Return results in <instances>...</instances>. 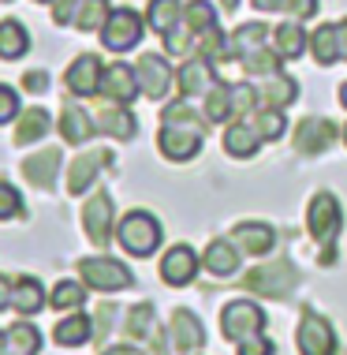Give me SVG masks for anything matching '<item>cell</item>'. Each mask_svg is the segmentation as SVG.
Segmentation results:
<instances>
[{
	"label": "cell",
	"mask_w": 347,
	"mask_h": 355,
	"mask_svg": "<svg viewBox=\"0 0 347 355\" xmlns=\"http://www.w3.org/2000/svg\"><path fill=\"white\" fill-rule=\"evenodd\" d=\"M198 262H202V258L195 254V247H190V243L168 247L165 258H161V281H165L168 288H187L198 277Z\"/></svg>",
	"instance_id": "10"
},
{
	"label": "cell",
	"mask_w": 347,
	"mask_h": 355,
	"mask_svg": "<svg viewBox=\"0 0 347 355\" xmlns=\"http://www.w3.org/2000/svg\"><path fill=\"white\" fill-rule=\"evenodd\" d=\"M53 340L60 344V348H82V344L94 340V322L86 318L82 311H71L64 322H56Z\"/></svg>",
	"instance_id": "25"
},
{
	"label": "cell",
	"mask_w": 347,
	"mask_h": 355,
	"mask_svg": "<svg viewBox=\"0 0 347 355\" xmlns=\"http://www.w3.org/2000/svg\"><path fill=\"white\" fill-rule=\"evenodd\" d=\"M254 8H262V12H281V0H250Z\"/></svg>",
	"instance_id": "51"
},
{
	"label": "cell",
	"mask_w": 347,
	"mask_h": 355,
	"mask_svg": "<svg viewBox=\"0 0 347 355\" xmlns=\"http://www.w3.org/2000/svg\"><path fill=\"white\" fill-rule=\"evenodd\" d=\"M281 60H284V56L276 53L273 45H265V49H258V53H247L239 64H243L247 75H276V71H281Z\"/></svg>",
	"instance_id": "40"
},
{
	"label": "cell",
	"mask_w": 347,
	"mask_h": 355,
	"mask_svg": "<svg viewBox=\"0 0 347 355\" xmlns=\"http://www.w3.org/2000/svg\"><path fill=\"white\" fill-rule=\"evenodd\" d=\"M12 306V277H0V311Z\"/></svg>",
	"instance_id": "48"
},
{
	"label": "cell",
	"mask_w": 347,
	"mask_h": 355,
	"mask_svg": "<svg viewBox=\"0 0 347 355\" xmlns=\"http://www.w3.org/2000/svg\"><path fill=\"white\" fill-rule=\"evenodd\" d=\"M340 228H344L340 198L332 191H317L310 198V206H306V232H310V239L317 247H325L321 266H332V239L340 236Z\"/></svg>",
	"instance_id": "2"
},
{
	"label": "cell",
	"mask_w": 347,
	"mask_h": 355,
	"mask_svg": "<svg viewBox=\"0 0 347 355\" xmlns=\"http://www.w3.org/2000/svg\"><path fill=\"white\" fill-rule=\"evenodd\" d=\"M53 311H82L86 303V284L82 281H60L49 295Z\"/></svg>",
	"instance_id": "38"
},
{
	"label": "cell",
	"mask_w": 347,
	"mask_h": 355,
	"mask_svg": "<svg viewBox=\"0 0 347 355\" xmlns=\"http://www.w3.org/2000/svg\"><path fill=\"white\" fill-rule=\"evenodd\" d=\"M109 15H112L109 0H82L79 15H75V26H79L82 34H101V26L109 23Z\"/></svg>",
	"instance_id": "36"
},
{
	"label": "cell",
	"mask_w": 347,
	"mask_h": 355,
	"mask_svg": "<svg viewBox=\"0 0 347 355\" xmlns=\"http://www.w3.org/2000/svg\"><path fill=\"white\" fill-rule=\"evenodd\" d=\"M202 142H206V123H202V116L187 105V98L172 101L161 112V135H157L161 153L168 161H190V157H198Z\"/></svg>",
	"instance_id": "1"
},
{
	"label": "cell",
	"mask_w": 347,
	"mask_h": 355,
	"mask_svg": "<svg viewBox=\"0 0 347 355\" xmlns=\"http://www.w3.org/2000/svg\"><path fill=\"white\" fill-rule=\"evenodd\" d=\"M206 120L209 123H231L235 120V94H231V83H217L213 90L206 94Z\"/></svg>",
	"instance_id": "31"
},
{
	"label": "cell",
	"mask_w": 347,
	"mask_h": 355,
	"mask_svg": "<svg viewBox=\"0 0 347 355\" xmlns=\"http://www.w3.org/2000/svg\"><path fill=\"white\" fill-rule=\"evenodd\" d=\"M265 45H273V31L262 26V23H243L235 34H231V56H235V60H243L247 53L265 49Z\"/></svg>",
	"instance_id": "28"
},
{
	"label": "cell",
	"mask_w": 347,
	"mask_h": 355,
	"mask_svg": "<svg viewBox=\"0 0 347 355\" xmlns=\"http://www.w3.org/2000/svg\"><path fill=\"white\" fill-rule=\"evenodd\" d=\"M101 98L112 101V105H131L134 98H139V75H134V68H127V64H109L101 75Z\"/></svg>",
	"instance_id": "15"
},
{
	"label": "cell",
	"mask_w": 347,
	"mask_h": 355,
	"mask_svg": "<svg viewBox=\"0 0 347 355\" xmlns=\"http://www.w3.org/2000/svg\"><path fill=\"white\" fill-rule=\"evenodd\" d=\"M101 355H146V352H139L134 344H112V348H105Z\"/></svg>",
	"instance_id": "49"
},
{
	"label": "cell",
	"mask_w": 347,
	"mask_h": 355,
	"mask_svg": "<svg viewBox=\"0 0 347 355\" xmlns=\"http://www.w3.org/2000/svg\"><path fill=\"white\" fill-rule=\"evenodd\" d=\"M101 75H105V64L94 53H82V56H75V64L67 68L64 83H67V90H71L75 98H98Z\"/></svg>",
	"instance_id": "13"
},
{
	"label": "cell",
	"mask_w": 347,
	"mask_h": 355,
	"mask_svg": "<svg viewBox=\"0 0 347 355\" xmlns=\"http://www.w3.org/2000/svg\"><path fill=\"white\" fill-rule=\"evenodd\" d=\"M116 239H120V247L127 254L150 258L161 247V220L153 214H146V209H131V214H123L120 225H116Z\"/></svg>",
	"instance_id": "3"
},
{
	"label": "cell",
	"mask_w": 347,
	"mask_h": 355,
	"mask_svg": "<svg viewBox=\"0 0 347 355\" xmlns=\"http://www.w3.org/2000/svg\"><path fill=\"white\" fill-rule=\"evenodd\" d=\"M79 8H82V0H53V19H56V26H75Z\"/></svg>",
	"instance_id": "43"
},
{
	"label": "cell",
	"mask_w": 347,
	"mask_h": 355,
	"mask_svg": "<svg viewBox=\"0 0 347 355\" xmlns=\"http://www.w3.org/2000/svg\"><path fill=\"white\" fill-rule=\"evenodd\" d=\"M183 26H187L190 34H209L217 31V8L209 4V0H190L187 8H183Z\"/></svg>",
	"instance_id": "35"
},
{
	"label": "cell",
	"mask_w": 347,
	"mask_h": 355,
	"mask_svg": "<svg viewBox=\"0 0 347 355\" xmlns=\"http://www.w3.org/2000/svg\"><path fill=\"white\" fill-rule=\"evenodd\" d=\"M202 266H206V273H213L217 281H228V277L239 273V247L231 243V239H213V243L206 247V254H202Z\"/></svg>",
	"instance_id": "21"
},
{
	"label": "cell",
	"mask_w": 347,
	"mask_h": 355,
	"mask_svg": "<svg viewBox=\"0 0 347 355\" xmlns=\"http://www.w3.org/2000/svg\"><path fill=\"white\" fill-rule=\"evenodd\" d=\"M45 303H49V295H45L37 277H15L12 281V311L19 318H34Z\"/></svg>",
	"instance_id": "20"
},
{
	"label": "cell",
	"mask_w": 347,
	"mask_h": 355,
	"mask_svg": "<svg viewBox=\"0 0 347 355\" xmlns=\"http://www.w3.org/2000/svg\"><path fill=\"white\" fill-rule=\"evenodd\" d=\"M112 198H109V191H98V195L90 198V202L82 206V228H86V236H90V243H98L105 247L112 239Z\"/></svg>",
	"instance_id": "14"
},
{
	"label": "cell",
	"mask_w": 347,
	"mask_h": 355,
	"mask_svg": "<svg viewBox=\"0 0 347 355\" xmlns=\"http://www.w3.org/2000/svg\"><path fill=\"white\" fill-rule=\"evenodd\" d=\"M317 0H281V12H287L292 19H314L317 15Z\"/></svg>",
	"instance_id": "45"
},
{
	"label": "cell",
	"mask_w": 347,
	"mask_h": 355,
	"mask_svg": "<svg viewBox=\"0 0 347 355\" xmlns=\"http://www.w3.org/2000/svg\"><path fill=\"white\" fill-rule=\"evenodd\" d=\"M295 344L303 355H336L340 340H336V329L325 314L317 311H306L303 322H299V333H295Z\"/></svg>",
	"instance_id": "7"
},
{
	"label": "cell",
	"mask_w": 347,
	"mask_h": 355,
	"mask_svg": "<svg viewBox=\"0 0 347 355\" xmlns=\"http://www.w3.org/2000/svg\"><path fill=\"white\" fill-rule=\"evenodd\" d=\"M79 273H82V284L94 288V292H123V288L134 284V277H131L127 266L116 262V258H105V254L82 258Z\"/></svg>",
	"instance_id": "6"
},
{
	"label": "cell",
	"mask_w": 347,
	"mask_h": 355,
	"mask_svg": "<svg viewBox=\"0 0 347 355\" xmlns=\"http://www.w3.org/2000/svg\"><path fill=\"white\" fill-rule=\"evenodd\" d=\"M94 131H98V123H94L90 112H86L82 105H75V101H64V112H60V135H64V142L82 146Z\"/></svg>",
	"instance_id": "23"
},
{
	"label": "cell",
	"mask_w": 347,
	"mask_h": 355,
	"mask_svg": "<svg viewBox=\"0 0 347 355\" xmlns=\"http://www.w3.org/2000/svg\"><path fill=\"white\" fill-rule=\"evenodd\" d=\"M161 37H165V49L172 56H183V60H187L190 49H198V34H190L187 26H176V31H168V34H161Z\"/></svg>",
	"instance_id": "41"
},
{
	"label": "cell",
	"mask_w": 347,
	"mask_h": 355,
	"mask_svg": "<svg viewBox=\"0 0 347 355\" xmlns=\"http://www.w3.org/2000/svg\"><path fill=\"white\" fill-rule=\"evenodd\" d=\"M344 142H347V123H344Z\"/></svg>",
	"instance_id": "55"
},
{
	"label": "cell",
	"mask_w": 347,
	"mask_h": 355,
	"mask_svg": "<svg viewBox=\"0 0 347 355\" xmlns=\"http://www.w3.org/2000/svg\"><path fill=\"white\" fill-rule=\"evenodd\" d=\"M258 98H262V105H269V109H287V105L299 98V83L292 75L276 71V75H269V83L258 90Z\"/></svg>",
	"instance_id": "29"
},
{
	"label": "cell",
	"mask_w": 347,
	"mask_h": 355,
	"mask_svg": "<svg viewBox=\"0 0 347 355\" xmlns=\"http://www.w3.org/2000/svg\"><path fill=\"white\" fill-rule=\"evenodd\" d=\"M250 120L258 123V131H262V139L265 142H276L284 135V109H269V105H258L254 112H250Z\"/></svg>",
	"instance_id": "39"
},
{
	"label": "cell",
	"mask_w": 347,
	"mask_h": 355,
	"mask_svg": "<svg viewBox=\"0 0 347 355\" xmlns=\"http://www.w3.org/2000/svg\"><path fill=\"white\" fill-rule=\"evenodd\" d=\"M19 214H23V195H19L12 184L0 180V220H12Z\"/></svg>",
	"instance_id": "42"
},
{
	"label": "cell",
	"mask_w": 347,
	"mask_h": 355,
	"mask_svg": "<svg viewBox=\"0 0 347 355\" xmlns=\"http://www.w3.org/2000/svg\"><path fill=\"white\" fill-rule=\"evenodd\" d=\"M183 23V4L179 0H150L146 8V26L157 34H168Z\"/></svg>",
	"instance_id": "32"
},
{
	"label": "cell",
	"mask_w": 347,
	"mask_h": 355,
	"mask_svg": "<svg viewBox=\"0 0 347 355\" xmlns=\"http://www.w3.org/2000/svg\"><path fill=\"white\" fill-rule=\"evenodd\" d=\"M336 142V123L310 116V120H299L295 128V153H325Z\"/></svg>",
	"instance_id": "17"
},
{
	"label": "cell",
	"mask_w": 347,
	"mask_h": 355,
	"mask_svg": "<svg viewBox=\"0 0 347 355\" xmlns=\"http://www.w3.org/2000/svg\"><path fill=\"white\" fill-rule=\"evenodd\" d=\"M310 53H314V60L321 64V68H329V64L340 60V26L336 23L317 26V31L310 34Z\"/></svg>",
	"instance_id": "30"
},
{
	"label": "cell",
	"mask_w": 347,
	"mask_h": 355,
	"mask_svg": "<svg viewBox=\"0 0 347 355\" xmlns=\"http://www.w3.org/2000/svg\"><path fill=\"white\" fill-rule=\"evenodd\" d=\"M168 340L172 348H176L179 355H195L206 348V329H202L198 314L195 311H172V322H168Z\"/></svg>",
	"instance_id": "11"
},
{
	"label": "cell",
	"mask_w": 347,
	"mask_h": 355,
	"mask_svg": "<svg viewBox=\"0 0 347 355\" xmlns=\"http://www.w3.org/2000/svg\"><path fill=\"white\" fill-rule=\"evenodd\" d=\"M26 49H30L26 26L15 23V19H4V23H0V60H19Z\"/></svg>",
	"instance_id": "34"
},
{
	"label": "cell",
	"mask_w": 347,
	"mask_h": 355,
	"mask_svg": "<svg viewBox=\"0 0 347 355\" xmlns=\"http://www.w3.org/2000/svg\"><path fill=\"white\" fill-rule=\"evenodd\" d=\"M94 123H98V131H105V135H112V139H134V120L131 116V109L127 105H109V109H101L98 116H94Z\"/></svg>",
	"instance_id": "26"
},
{
	"label": "cell",
	"mask_w": 347,
	"mask_h": 355,
	"mask_svg": "<svg viewBox=\"0 0 347 355\" xmlns=\"http://www.w3.org/2000/svg\"><path fill=\"white\" fill-rule=\"evenodd\" d=\"M340 105H344V109H347V83L340 86Z\"/></svg>",
	"instance_id": "54"
},
{
	"label": "cell",
	"mask_w": 347,
	"mask_h": 355,
	"mask_svg": "<svg viewBox=\"0 0 347 355\" xmlns=\"http://www.w3.org/2000/svg\"><path fill=\"white\" fill-rule=\"evenodd\" d=\"M273 352H276V344L265 333H254V337L239 340V355H273Z\"/></svg>",
	"instance_id": "44"
},
{
	"label": "cell",
	"mask_w": 347,
	"mask_h": 355,
	"mask_svg": "<svg viewBox=\"0 0 347 355\" xmlns=\"http://www.w3.org/2000/svg\"><path fill=\"white\" fill-rule=\"evenodd\" d=\"M49 128H53V116L42 109V105L23 109V116H19V123H15V146H30V142H37L42 135H49Z\"/></svg>",
	"instance_id": "27"
},
{
	"label": "cell",
	"mask_w": 347,
	"mask_h": 355,
	"mask_svg": "<svg viewBox=\"0 0 347 355\" xmlns=\"http://www.w3.org/2000/svg\"><path fill=\"white\" fill-rule=\"evenodd\" d=\"M23 86H26V90H45V86H49V75H45V71H30L23 79Z\"/></svg>",
	"instance_id": "47"
},
{
	"label": "cell",
	"mask_w": 347,
	"mask_h": 355,
	"mask_svg": "<svg viewBox=\"0 0 347 355\" xmlns=\"http://www.w3.org/2000/svg\"><path fill=\"white\" fill-rule=\"evenodd\" d=\"M220 79H217V68L209 60H202V56H195V60H183L179 71H176V86L183 98H206L209 90H213Z\"/></svg>",
	"instance_id": "16"
},
{
	"label": "cell",
	"mask_w": 347,
	"mask_h": 355,
	"mask_svg": "<svg viewBox=\"0 0 347 355\" xmlns=\"http://www.w3.org/2000/svg\"><path fill=\"white\" fill-rule=\"evenodd\" d=\"M254 333H265V311L250 300H231L220 311V337L224 340H247Z\"/></svg>",
	"instance_id": "5"
},
{
	"label": "cell",
	"mask_w": 347,
	"mask_h": 355,
	"mask_svg": "<svg viewBox=\"0 0 347 355\" xmlns=\"http://www.w3.org/2000/svg\"><path fill=\"white\" fill-rule=\"evenodd\" d=\"M262 131H258V123L243 116V120H231L228 131H224V153H231V157H254L258 146H262Z\"/></svg>",
	"instance_id": "19"
},
{
	"label": "cell",
	"mask_w": 347,
	"mask_h": 355,
	"mask_svg": "<svg viewBox=\"0 0 347 355\" xmlns=\"http://www.w3.org/2000/svg\"><path fill=\"white\" fill-rule=\"evenodd\" d=\"M60 150H42V153H30V157L23 161V176H26V184H34V187H53V180H56V172H60Z\"/></svg>",
	"instance_id": "24"
},
{
	"label": "cell",
	"mask_w": 347,
	"mask_h": 355,
	"mask_svg": "<svg viewBox=\"0 0 347 355\" xmlns=\"http://www.w3.org/2000/svg\"><path fill=\"white\" fill-rule=\"evenodd\" d=\"M15 116H19V94L12 90V86L0 83V123H8Z\"/></svg>",
	"instance_id": "46"
},
{
	"label": "cell",
	"mask_w": 347,
	"mask_h": 355,
	"mask_svg": "<svg viewBox=\"0 0 347 355\" xmlns=\"http://www.w3.org/2000/svg\"><path fill=\"white\" fill-rule=\"evenodd\" d=\"M123 333H127V340L146 344L150 355H165V333H161V325H157L153 303H134L127 311V322H123Z\"/></svg>",
	"instance_id": "9"
},
{
	"label": "cell",
	"mask_w": 347,
	"mask_h": 355,
	"mask_svg": "<svg viewBox=\"0 0 347 355\" xmlns=\"http://www.w3.org/2000/svg\"><path fill=\"white\" fill-rule=\"evenodd\" d=\"M109 161H112V153H109V150L79 153V157H75V165L67 168V191H71V195H82V191L90 187L94 180H98V172L109 165Z\"/></svg>",
	"instance_id": "18"
},
{
	"label": "cell",
	"mask_w": 347,
	"mask_h": 355,
	"mask_svg": "<svg viewBox=\"0 0 347 355\" xmlns=\"http://www.w3.org/2000/svg\"><path fill=\"white\" fill-rule=\"evenodd\" d=\"M299 273L287 262H273V266H258V270L247 273V288L258 295H287L295 288Z\"/></svg>",
	"instance_id": "12"
},
{
	"label": "cell",
	"mask_w": 347,
	"mask_h": 355,
	"mask_svg": "<svg viewBox=\"0 0 347 355\" xmlns=\"http://www.w3.org/2000/svg\"><path fill=\"white\" fill-rule=\"evenodd\" d=\"M0 4H8V0H0Z\"/></svg>",
	"instance_id": "57"
},
{
	"label": "cell",
	"mask_w": 347,
	"mask_h": 355,
	"mask_svg": "<svg viewBox=\"0 0 347 355\" xmlns=\"http://www.w3.org/2000/svg\"><path fill=\"white\" fill-rule=\"evenodd\" d=\"M231 236H235L239 251H247V254H265L276 243V228L265 225V220H239Z\"/></svg>",
	"instance_id": "22"
},
{
	"label": "cell",
	"mask_w": 347,
	"mask_h": 355,
	"mask_svg": "<svg viewBox=\"0 0 347 355\" xmlns=\"http://www.w3.org/2000/svg\"><path fill=\"white\" fill-rule=\"evenodd\" d=\"M198 56H202V60H209V64L235 60V56H231V34H224L220 26H217V31H209V34H202L198 37Z\"/></svg>",
	"instance_id": "37"
},
{
	"label": "cell",
	"mask_w": 347,
	"mask_h": 355,
	"mask_svg": "<svg viewBox=\"0 0 347 355\" xmlns=\"http://www.w3.org/2000/svg\"><path fill=\"white\" fill-rule=\"evenodd\" d=\"M134 75H139V90L146 94L150 101H165L176 75H172V64L157 53H142L139 64H134Z\"/></svg>",
	"instance_id": "8"
},
{
	"label": "cell",
	"mask_w": 347,
	"mask_h": 355,
	"mask_svg": "<svg viewBox=\"0 0 347 355\" xmlns=\"http://www.w3.org/2000/svg\"><path fill=\"white\" fill-rule=\"evenodd\" d=\"M220 8H224V12H235V8H239V0H220Z\"/></svg>",
	"instance_id": "53"
},
{
	"label": "cell",
	"mask_w": 347,
	"mask_h": 355,
	"mask_svg": "<svg viewBox=\"0 0 347 355\" xmlns=\"http://www.w3.org/2000/svg\"><path fill=\"white\" fill-rule=\"evenodd\" d=\"M37 4H49V0H37Z\"/></svg>",
	"instance_id": "56"
},
{
	"label": "cell",
	"mask_w": 347,
	"mask_h": 355,
	"mask_svg": "<svg viewBox=\"0 0 347 355\" xmlns=\"http://www.w3.org/2000/svg\"><path fill=\"white\" fill-rule=\"evenodd\" d=\"M340 60H347V19H340Z\"/></svg>",
	"instance_id": "50"
},
{
	"label": "cell",
	"mask_w": 347,
	"mask_h": 355,
	"mask_svg": "<svg viewBox=\"0 0 347 355\" xmlns=\"http://www.w3.org/2000/svg\"><path fill=\"white\" fill-rule=\"evenodd\" d=\"M306 45H310V42H306V31L295 23V19H292V23H281V26L273 31V49L281 53L284 60H295V56H303Z\"/></svg>",
	"instance_id": "33"
},
{
	"label": "cell",
	"mask_w": 347,
	"mask_h": 355,
	"mask_svg": "<svg viewBox=\"0 0 347 355\" xmlns=\"http://www.w3.org/2000/svg\"><path fill=\"white\" fill-rule=\"evenodd\" d=\"M0 355H8V329H0Z\"/></svg>",
	"instance_id": "52"
},
{
	"label": "cell",
	"mask_w": 347,
	"mask_h": 355,
	"mask_svg": "<svg viewBox=\"0 0 347 355\" xmlns=\"http://www.w3.org/2000/svg\"><path fill=\"white\" fill-rule=\"evenodd\" d=\"M142 31H146V19L134 8H112L109 23L101 26V45L109 53H131L142 42Z\"/></svg>",
	"instance_id": "4"
}]
</instances>
